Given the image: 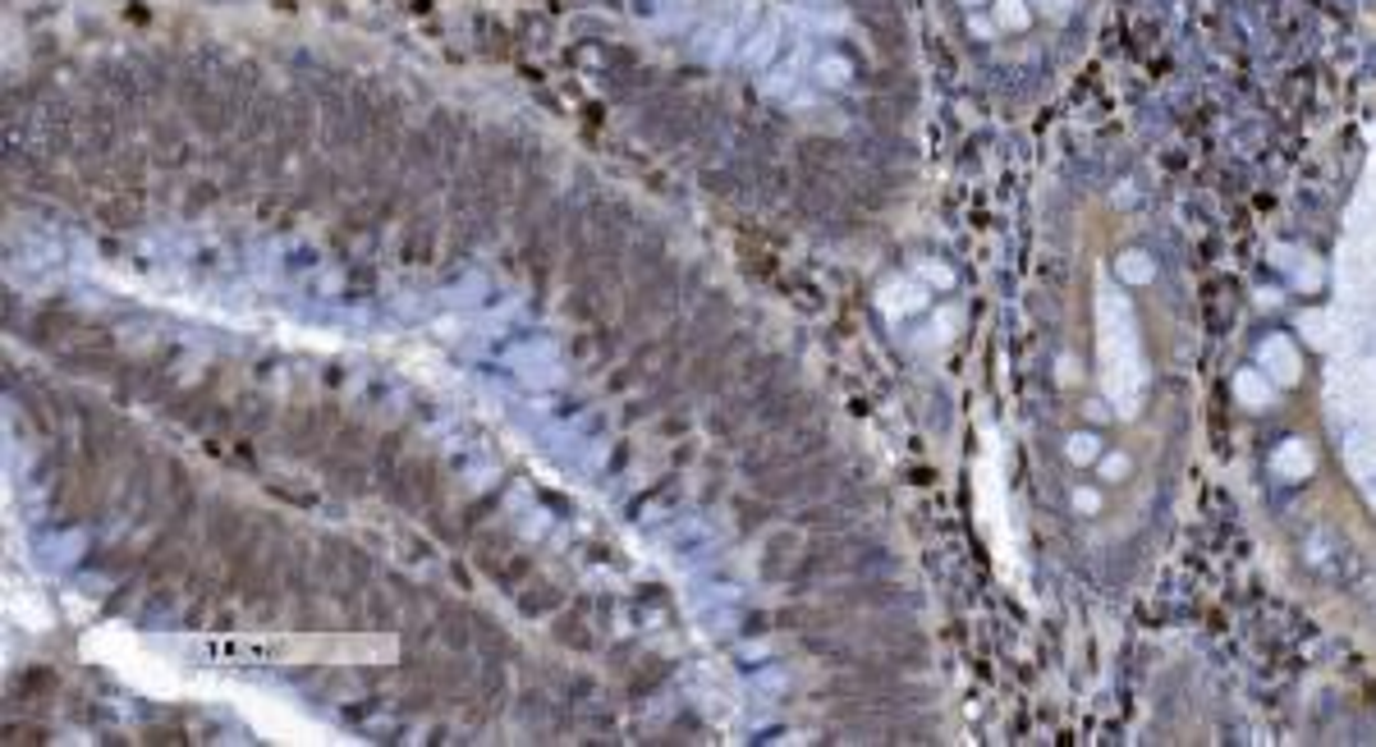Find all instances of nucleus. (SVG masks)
I'll list each match as a JSON object with an SVG mask.
<instances>
[{
    "label": "nucleus",
    "instance_id": "f257e3e1",
    "mask_svg": "<svg viewBox=\"0 0 1376 747\" xmlns=\"http://www.w3.org/2000/svg\"><path fill=\"white\" fill-rule=\"evenodd\" d=\"M1294 335L1322 354V399L1340 469L1376 518V147L1331 202L1322 239L1275 248Z\"/></svg>",
    "mask_w": 1376,
    "mask_h": 747
},
{
    "label": "nucleus",
    "instance_id": "f03ea898",
    "mask_svg": "<svg viewBox=\"0 0 1376 747\" xmlns=\"http://www.w3.org/2000/svg\"><path fill=\"white\" fill-rule=\"evenodd\" d=\"M936 10L996 97L1032 102L1083 60L1106 0H936Z\"/></svg>",
    "mask_w": 1376,
    "mask_h": 747
}]
</instances>
